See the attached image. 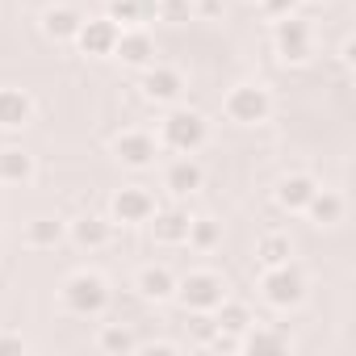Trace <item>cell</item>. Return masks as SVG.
Instances as JSON below:
<instances>
[{
	"label": "cell",
	"instance_id": "cell-20",
	"mask_svg": "<svg viewBox=\"0 0 356 356\" xmlns=\"http://www.w3.org/2000/svg\"><path fill=\"white\" fill-rule=\"evenodd\" d=\"M343 210H348L343 193H335V189H323V185H318L302 214H306L314 227H335V222H343Z\"/></svg>",
	"mask_w": 356,
	"mask_h": 356
},
{
	"label": "cell",
	"instance_id": "cell-36",
	"mask_svg": "<svg viewBox=\"0 0 356 356\" xmlns=\"http://www.w3.org/2000/svg\"><path fill=\"white\" fill-rule=\"evenodd\" d=\"M138 13H143V26L159 17V0H138Z\"/></svg>",
	"mask_w": 356,
	"mask_h": 356
},
{
	"label": "cell",
	"instance_id": "cell-25",
	"mask_svg": "<svg viewBox=\"0 0 356 356\" xmlns=\"http://www.w3.org/2000/svg\"><path fill=\"white\" fill-rule=\"evenodd\" d=\"M243 348L248 352H289V335L285 331H268V327H260V323H252L248 331H243Z\"/></svg>",
	"mask_w": 356,
	"mask_h": 356
},
{
	"label": "cell",
	"instance_id": "cell-28",
	"mask_svg": "<svg viewBox=\"0 0 356 356\" xmlns=\"http://www.w3.org/2000/svg\"><path fill=\"white\" fill-rule=\"evenodd\" d=\"M155 22H168V26L193 22V0H159V17Z\"/></svg>",
	"mask_w": 356,
	"mask_h": 356
},
{
	"label": "cell",
	"instance_id": "cell-18",
	"mask_svg": "<svg viewBox=\"0 0 356 356\" xmlns=\"http://www.w3.org/2000/svg\"><path fill=\"white\" fill-rule=\"evenodd\" d=\"M34 97L26 88H0V130H26L34 122Z\"/></svg>",
	"mask_w": 356,
	"mask_h": 356
},
{
	"label": "cell",
	"instance_id": "cell-19",
	"mask_svg": "<svg viewBox=\"0 0 356 356\" xmlns=\"http://www.w3.org/2000/svg\"><path fill=\"white\" fill-rule=\"evenodd\" d=\"M38 176V163L26 147H0V185H30Z\"/></svg>",
	"mask_w": 356,
	"mask_h": 356
},
{
	"label": "cell",
	"instance_id": "cell-2",
	"mask_svg": "<svg viewBox=\"0 0 356 356\" xmlns=\"http://www.w3.org/2000/svg\"><path fill=\"white\" fill-rule=\"evenodd\" d=\"M59 298H63V306H67L76 318H97V314H105V306H109V281H105L101 273H92V268H76V273L63 281Z\"/></svg>",
	"mask_w": 356,
	"mask_h": 356
},
{
	"label": "cell",
	"instance_id": "cell-33",
	"mask_svg": "<svg viewBox=\"0 0 356 356\" xmlns=\"http://www.w3.org/2000/svg\"><path fill=\"white\" fill-rule=\"evenodd\" d=\"M147 352L151 356H176V352H181V343H176V339H151Z\"/></svg>",
	"mask_w": 356,
	"mask_h": 356
},
{
	"label": "cell",
	"instance_id": "cell-29",
	"mask_svg": "<svg viewBox=\"0 0 356 356\" xmlns=\"http://www.w3.org/2000/svg\"><path fill=\"white\" fill-rule=\"evenodd\" d=\"M185 327H189V335H193V339H202V343H206V339L218 331L210 310H189V323H185Z\"/></svg>",
	"mask_w": 356,
	"mask_h": 356
},
{
	"label": "cell",
	"instance_id": "cell-35",
	"mask_svg": "<svg viewBox=\"0 0 356 356\" xmlns=\"http://www.w3.org/2000/svg\"><path fill=\"white\" fill-rule=\"evenodd\" d=\"M339 63H343V67H352V63H356V42H352V38H343V42H339Z\"/></svg>",
	"mask_w": 356,
	"mask_h": 356
},
{
	"label": "cell",
	"instance_id": "cell-4",
	"mask_svg": "<svg viewBox=\"0 0 356 356\" xmlns=\"http://www.w3.org/2000/svg\"><path fill=\"white\" fill-rule=\"evenodd\" d=\"M222 113L235 126H264L273 118V92L256 80H243L222 97Z\"/></svg>",
	"mask_w": 356,
	"mask_h": 356
},
{
	"label": "cell",
	"instance_id": "cell-14",
	"mask_svg": "<svg viewBox=\"0 0 356 356\" xmlns=\"http://www.w3.org/2000/svg\"><path fill=\"white\" fill-rule=\"evenodd\" d=\"M314 189H318V181H314L310 172H285L281 181H277V189H273V197H277V206L285 214H302L306 202L314 197Z\"/></svg>",
	"mask_w": 356,
	"mask_h": 356
},
{
	"label": "cell",
	"instance_id": "cell-12",
	"mask_svg": "<svg viewBox=\"0 0 356 356\" xmlns=\"http://www.w3.org/2000/svg\"><path fill=\"white\" fill-rule=\"evenodd\" d=\"M67 239L80 248V252H101L113 243V218H101V214H80L67 222Z\"/></svg>",
	"mask_w": 356,
	"mask_h": 356
},
{
	"label": "cell",
	"instance_id": "cell-7",
	"mask_svg": "<svg viewBox=\"0 0 356 356\" xmlns=\"http://www.w3.org/2000/svg\"><path fill=\"white\" fill-rule=\"evenodd\" d=\"M109 151H113V159H118L122 168L147 172V168L155 163V155H159V138H155L151 130H122V134H113Z\"/></svg>",
	"mask_w": 356,
	"mask_h": 356
},
{
	"label": "cell",
	"instance_id": "cell-10",
	"mask_svg": "<svg viewBox=\"0 0 356 356\" xmlns=\"http://www.w3.org/2000/svg\"><path fill=\"white\" fill-rule=\"evenodd\" d=\"M118 34H122V26H118V22H109V17L101 13V17H84L72 42H76V51H80V55H88V59H113Z\"/></svg>",
	"mask_w": 356,
	"mask_h": 356
},
{
	"label": "cell",
	"instance_id": "cell-5",
	"mask_svg": "<svg viewBox=\"0 0 356 356\" xmlns=\"http://www.w3.org/2000/svg\"><path fill=\"white\" fill-rule=\"evenodd\" d=\"M176 298L185 310H214L227 298V281L214 268H193L185 277H176Z\"/></svg>",
	"mask_w": 356,
	"mask_h": 356
},
{
	"label": "cell",
	"instance_id": "cell-16",
	"mask_svg": "<svg viewBox=\"0 0 356 356\" xmlns=\"http://www.w3.org/2000/svg\"><path fill=\"white\" fill-rule=\"evenodd\" d=\"M67 239V222L59 218V214H38V218H30L26 227H22V243L30 248V252H51V248H59Z\"/></svg>",
	"mask_w": 356,
	"mask_h": 356
},
{
	"label": "cell",
	"instance_id": "cell-15",
	"mask_svg": "<svg viewBox=\"0 0 356 356\" xmlns=\"http://www.w3.org/2000/svg\"><path fill=\"white\" fill-rule=\"evenodd\" d=\"M202 185H206V172H202V163H197L193 155L172 159L168 172H163V189H168L172 197H193Z\"/></svg>",
	"mask_w": 356,
	"mask_h": 356
},
{
	"label": "cell",
	"instance_id": "cell-8",
	"mask_svg": "<svg viewBox=\"0 0 356 356\" xmlns=\"http://www.w3.org/2000/svg\"><path fill=\"white\" fill-rule=\"evenodd\" d=\"M151 214H155V193L143 189V185H122L109 197V218L122 222V227H147Z\"/></svg>",
	"mask_w": 356,
	"mask_h": 356
},
{
	"label": "cell",
	"instance_id": "cell-26",
	"mask_svg": "<svg viewBox=\"0 0 356 356\" xmlns=\"http://www.w3.org/2000/svg\"><path fill=\"white\" fill-rule=\"evenodd\" d=\"M185 243L197 248V252H214L222 243V222L218 218H189V239Z\"/></svg>",
	"mask_w": 356,
	"mask_h": 356
},
{
	"label": "cell",
	"instance_id": "cell-1",
	"mask_svg": "<svg viewBox=\"0 0 356 356\" xmlns=\"http://www.w3.org/2000/svg\"><path fill=\"white\" fill-rule=\"evenodd\" d=\"M206 143H210L206 113H197L189 105H168V113L159 122V147H168L176 155H197Z\"/></svg>",
	"mask_w": 356,
	"mask_h": 356
},
{
	"label": "cell",
	"instance_id": "cell-13",
	"mask_svg": "<svg viewBox=\"0 0 356 356\" xmlns=\"http://www.w3.org/2000/svg\"><path fill=\"white\" fill-rule=\"evenodd\" d=\"M147 227H151V239L163 243V248H181L189 239V214L181 206H155Z\"/></svg>",
	"mask_w": 356,
	"mask_h": 356
},
{
	"label": "cell",
	"instance_id": "cell-3",
	"mask_svg": "<svg viewBox=\"0 0 356 356\" xmlns=\"http://www.w3.org/2000/svg\"><path fill=\"white\" fill-rule=\"evenodd\" d=\"M306 289H310V281H306V273H302L293 260L273 264V268H260V293H264V302H268L273 310H293V306H302V302H306Z\"/></svg>",
	"mask_w": 356,
	"mask_h": 356
},
{
	"label": "cell",
	"instance_id": "cell-24",
	"mask_svg": "<svg viewBox=\"0 0 356 356\" xmlns=\"http://www.w3.org/2000/svg\"><path fill=\"white\" fill-rule=\"evenodd\" d=\"M285 260H293V239L289 235L268 231V235L256 239V264L260 268H273V264H285Z\"/></svg>",
	"mask_w": 356,
	"mask_h": 356
},
{
	"label": "cell",
	"instance_id": "cell-23",
	"mask_svg": "<svg viewBox=\"0 0 356 356\" xmlns=\"http://www.w3.org/2000/svg\"><path fill=\"white\" fill-rule=\"evenodd\" d=\"M97 348H101L105 356H130V352H138V335H134L126 323H105V327L97 331Z\"/></svg>",
	"mask_w": 356,
	"mask_h": 356
},
{
	"label": "cell",
	"instance_id": "cell-30",
	"mask_svg": "<svg viewBox=\"0 0 356 356\" xmlns=\"http://www.w3.org/2000/svg\"><path fill=\"white\" fill-rule=\"evenodd\" d=\"M256 5L264 9L268 22H281V17H293L298 13V0H256Z\"/></svg>",
	"mask_w": 356,
	"mask_h": 356
},
{
	"label": "cell",
	"instance_id": "cell-34",
	"mask_svg": "<svg viewBox=\"0 0 356 356\" xmlns=\"http://www.w3.org/2000/svg\"><path fill=\"white\" fill-rule=\"evenodd\" d=\"M193 13H206V17H218V13H222V0H193Z\"/></svg>",
	"mask_w": 356,
	"mask_h": 356
},
{
	"label": "cell",
	"instance_id": "cell-9",
	"mask_svg": "<svg viewBox=\"0 0 356 356\" xmlns=\"http://www.w3.org/2000/svg\"><path fill=\"white\" fill-rule=\"evenodd\" d=\"M138 88H143V101H151V105H176L185 97V72L168 67V63H151V67H143Z\"/></svg>",
	"mask_w": 356,
	"mask_h": 356
},
{
	"label": "cell",
	"instance_id": "cell-17",
	"mask_svg": "<svg viewBox=\"0 0 356 356\" xmlns=\"http://www.w3.org/2000/svg\"><path fill=\"white\" fill-rule=\"evenodd\" d=\"M134 289L143 302H168V298H176V273L168 264H143L134 277Z\"/></svg>",
	"mask_w": 356,
	"mask_h": 356
},
{
	"label": "cell",
	"instance_id": "cell-21",
	"mask_svg": "<svg viewBox=\"0 0 356 356\" xmlns=\"http://www.w3.org/2000/svg\"><path fill=\"white\" fill-rule=\"evenodd\" d=\"M80 22H84V13H80L76 5H51V9L42 13V34H47L51 42H72L76 30H80Z\"/></svg>",
	"mask_w": 356,
	"mask_h": 356
},
{
	"label": "cell",
	"instance_id": "cell-27",
	"mask_svg": "<svg viewBox=\"0 0 356 356\" xmlns=\"http://www.w3.org/2000/svg\"><path fill=\"white\" fill-rule=\"evenodd\" d=\"M105 17H109V22H118L122 30H130V26H143L138 0H109V5H105Z\"/></svg>",
	"mask_w": 356,
	"mask_h": 356
},
{
	"label": "cell",
	"instance_id": "cell-11",
	"mask_svg": "<svg viewBox=\"0 0 356 356\" xmlns=\"http://www.w3.org/2000/svg\"><path fill=\"white\" fill-rule=\"evenodd\" d=\"M113 59H122V67H151L155 63V38L147 34V26H130L118 34V47H113Z\"/></svg>",
	"mask_w": 356,
	"mask_h": 356
},
{
	"label": "cell",
	"instance_id": "cell-6",
	"mask_svg": "<svg viewBox=\"0 0 356 356\" xmlns=\"http://www.w3.org/2000/svg\"><path fill=\"white\" fill-rule=\"evenodd\" d=\"M273 47H277L281 63H310V55H314V30H310V22L298 17V13L273 22Z\"/></svg>",
	"mask_w": 356,
	"mask_h": 356
},
{
	"label": "cell",
	"instance_id": "cell-22",
	"mask_svg": "<svg viewBox=\"0 0 356 356\" xmlns=\"http://www.w3.org/2000/svg\"><path fill=\"white\" fill-rule=\"evenodd\" d=\"M210 314H214V327H218V331H235V335H243V331L256 323L252 306H248V302H235V298H222Z\"/></svg>",
	"mask_w": 356,
	"mask_h": 356
},
{
	"label": "cell",
	"instance_id": "cell-31",
	"mask_svg": "<svg viewBox=\"0 0 356 356\" xmlns=\"http://www.w3.org/2000/svg\"><path fill=\"white\" fill-rule=\"evenodd\" d=\"M30 352V339L22 331H0V356H22Z\"/></svg>",
	"mask_w": 356,
	"mask_h": 356
},
{
	"label": "cell",
	"instance_id": "cell-32",
	"mask_svg": "<svg viewBox=\"0 0 356 356\" xmlns=\"http://www.w3.org/2000/svg\"><path fill=\"white\" fill-rule=\"evenodd\" d=\"M206 343H210L214 352H243V335H235V331H214Z\"/></svg>",
	"mask_w": 356,
	"mask_h": 356
}]
</instances>
